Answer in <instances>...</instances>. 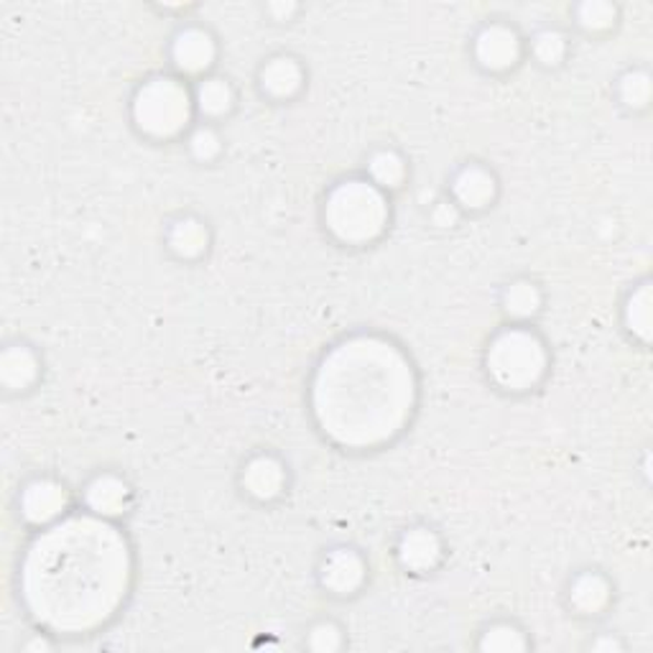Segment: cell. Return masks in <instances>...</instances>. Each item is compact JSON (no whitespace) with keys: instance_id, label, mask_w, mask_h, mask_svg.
Returning a JSON list of instances; mask_svg holds the SVG:
<instances>
[{"instance_id":"4316f807","label":"cell","mask_w":653,"mask_h":653,"mask_svg":"<svg viewBox=\"0 0 653 653\" xmlns=\"http://www.w3.org/2000/svg\"><path fill=\"white\" fill-rule=\"evenodd\" d=\"M309 646L314 651H335L340 649V631L333 623H319L312 628Z\"/></svg>"},{"instance_id":"e0dca14e","label":"cell","mask_w":653,"mask_h":653,"mask_svg":"<svg viewBox=\"0 0 653 653\" xmlns=\"http://www.w3.org/2000/svg\"><path fill=\"white\" fill-rule=\"evenodd\" d=\"M209 232L197 217H179L168 228V248L179 258H197L207 251Z\"/></svg>"},{"instance_id":"2e32d148","label":"cell","mask_w":653,"mask_h":653,"mask_svg":"<svg viewBox=\"0 0 653 653\" xmlns=\"http://www.w3.org/2000/svg\"><path fill=\"white\" fill-rule=\"evenodd\" d=\"M569 602L572 608L583 612V616H598L600 610H605V605L610 602L608 579L595 575V572H585V575H579L575 583H572Z\"/></svg>"},{"instance_id":"7402d4cb","label":"cell","mask_w":653,"mask_h":653,"mask_svg":"<svg viewBox=\"0 0 653 653\" xmlns=\"http://www.w3.org/2000/svg\"><path fill=\"white\" fill-rule=\"evenodd\" d=\"M531 52H534L538 64H544V67H556V64H562L564 56H567V39L556 29H544L534 36Z\"/></svg>"},{"instance_id":"4fadbf2b","label":"cell","mask_w":653,"mask_h":653,"mask_svg":"<svg viewBox=\"0 0 653 653\" xmlns=\"http://www.w3.org/2000/svg\"><path fill=\"white\" fill-rule=\"evenodd\" d=\"M304 72L292 56H273L261 69V90L273 100H289L302 90Z\"/></svg>"},{"instance_id":"8fae6325","label":"cell","mask_w":653,"mask_h":653,"mask_svg":"<svg viewBox=\"0 0 653 653\" xmlns=\"http://www.w3.org/2000/svg\"><path fill=\"white\" fill-rule=\"evenodd\" d=\"M498 184L493 172H488L486 166L470 164L455 176L453 195L459 207L467 209H482L496 199Z\"/></svg>"},{"instance_id":"8992f818","label":"cell","mask_w":653,"mask_h":653,"mask_svg":"<svg viewBox=\"0 0 653 653\" xmlns=\"http://www.w3.org/2000/svg\"><path fill=\"white\" fill-rule=\"evenodd\" d=\"M523 54L521 36L505 23H490L475 36V59L488 72H505L519 64Z\"/></svg>"},{"instance_id":"9c48e42d","label":"cell","mask_w":653,"mask_h":653,"mask_svg":"<svg viewBox=\"0 0 653 653\" xmlns=\"http://www.w3.org/2000/svg\"><path fill=\"white\" fill-rule=\"evenodd\" d=\"M319 577L329 592L352 595L366 579V562L352 549H335L322 562Z\"/></svg>"},{"instance_id":"603a6c76","label":"cell","mask_w":653,"mask_h":653,"mask_svg":"<svg viewBox=\"0 0 653 653\" xmlns=\"http://www.w3.org/2000/svg\"><path fill=\"white\" fill-rule=\"evenodd\" d=\"M625 317H628V327H631V333L639 335L641 340H649V333H651V292H649V284H641L639 292H633L631 302H628Z\"/></svg>"},{"instance_id":"ffe728a7","label":"cell","mask_w":653,"mask_h":653,"mask_svg":"<svg viewBox=\"0 0 653 653\" xmlns=\"http://www.w3.org/2000/svg\"><path fill=\"white\" fill-rule=\"evenodd\" d=\"M368 172H370V182H373L376 187H381L383 192L401 187V182L406 179V164H403V159L396 151H378L376 156L370 159Z\"/></svg>"},{"instance_id":"6da1fadb","label":"cell","mask_w":653,"mask_h":653,"mask_svg":"<svg viewBox=\"0 0 653 653\" xmlns=\"http://www.w3.org/2000/svg\"><path fill=\"white\" fill-rule=\"evenodd\" d=\"M131 554L126 538L100 519H75L39 536L23 567V598L39 623L90 631L126 598Z\"/></svg>"},{"instance_id":"52a82bcc","label":"cell","mask_w":653,"mask_h":653,"mask_svg":"<svg viewBox=\"0 0 653 653\" xmlns=\"http://www.w3.org/2000/svg\"><path fill=\"white\" fill-rule=\"evenodd\" d=\"M69 505V496L64 486L50 478H39L29 482L21 493V515L29 523H36V526H46L64 515Z\"/></svg>"},{"instance_id":"cb8c5ba5","label":"cell","mask_w":653,"mask_h":653,"mask_svg":"<svg viewBox=\"0 0 653 653\" xmlns=\"http://www.w3.org/2000/svg\"><path fill=\"white\" fill-rule=\"evenodd\" d=\"M618 19V8L610 3H600V0H592V3L577 6V23L587 31H605L610 29Z\"/></svg>"},{"instance_id":"ac0fdd59","label":"cell","mask_w":653,"mask_h":653,"mask_svg":"<svg viewBox=\"0 0 653 653\" xmlns=\"http://www.w3.org/2000/svg\"><path fill=\"white\" fill-rule=\"evenodd\" d=\"M236 105V92L228 79L222 77H207L202 79L195 90V108L207 118H222L228 116Z\"/></svg>"},{"instance_id":"7a4b0ae2","label":"cell","mask_w":653,"mask_h":653,"mask_svg":"<svg viewBox=\"0 0 653 653\" xmlns=\"http://www.w3.org/2000/svg\"><path fill=\"white\" fill-rule=\"evenodd\" d=\"M314 416L337 445L366 449L391 442L416 401L411 362L381 337H355L325 355L312 385Z\"/></svg>"},{"instance_id":"277c9868","label":"cell","mask_w":653,"mask_h":653,"mask_svg":"<svg viewBox=\"0 0 653 653\" xmlns=\"http://www.w3.org/2000/svg\"><path fill=\"white\" fill-rule=\"evenodd\" d=\"M486 368L490 381L503 391H529L546 373L544 342L523 327H508L488 345Z\"/></svg>"},{"instance_id":"3957f363","label":"cell","mask_w":653,"mask_h":653,"mask_svg":"<svg viewBox=\"0 0 653 653\" xmlns=\"http://www.w3.org/2000/svg\"><path fill=\"white\" fill-rule=\"evenodd\" d=\"M391 207L385 192L373 182L350 179L337 184L325 199V225L345 246H366L385 230Z\"/></svg>"},{"instance_id":"30bf717a","label":"cell","mask_w":653,"mask_h":653,"mask_svg":"<svg viewBox=\"0 0 653 653\" xmlns=\"http://www.w3.org/2000/svg\"><path fill=\"white\" fill-rule=\"evenodd\" d=\"M243 488L255 501H273L286 488V470L276 457L258 455L243 467Z\"/></svg>"},{"instance_id":"484cf974","label":"cell","mask_w":653,"mask_h":653,"mask_svg":"<svg viewBox=\"0 0 653 653\" xmlns=\"http://www.w3.org/2000/svg\"><path fill=\"white\" fill-rule=\"evenodd\" d=\"M220 149H222V141H220V135L215 133V128L202 126L189 135V151H192V156L199 161H213L217 153H220Z\"/></svg>"},{"instance_id":"ba28073f","label":"cell","mask_w":653,"mask_h":653,"mask_svg":"<svg viewBox=\"0 0 653 653\" xmlns=\"http://www.w3.org/2000/svg\"><path fill=\"white\" fill-rule=\"evenodd\" d=\"M217 56V44L209 31L199 26H187L174 36L172 62L184 75H202L213 67Z\"/></svg>"},{"instance_id":"d4e9b609","label":"cell","mask_w":653,"mask_h":653,"mask_svg":"<svg viewBox=\"0 0 653 653\" xmlns=\"http://www.w3.org/2000/svg\"><path fill=\"white\" fill-rule=\"evenodd\" d=\"M480 649L482 651H521L526 649V641H523V633L519 631V628L508 625V623H498L490 628V631H486V635H482L480 641Z\"/></svg>"},{"instance_id":"d6986e66","label":"cell","mask_w":653,"mask_h":653,"mask_svg":"<svg viewBox=\"0 0 653 653\" xmlns=\"http://www.w3.org/2000/svg\"><path fill=\"white\" fill-rule=\"evenodd\" d=\"M503 309L513 319H529L542 309V292L531 281H513L503 292Z\"/></svg>"},{"instance_id":"44dd1931","label":"cell","mask_w":653,"mask_h":653,"mask_svg":"<svg viewBox=\"0 0 653 653\" xmlns=\"http://www.w3.org/2000/svg\"><path fill=\"white\" fill-rule=\"evenodd\" d=\"M620 100L628 108L643 110L651 100V77L643 69H631L620 77Z\"/></svg>"},{"instance_id":"5b68a950","label":"cell","mask_w":653,"mask_h":653,"mask_svg":"<svg viewBox=\"0 0 653 653\" xmlns=\"http://www.w3.org/2000/svg\"><path fill=\"white\" fill-rule=\"evenodd\" d=\"M195 98L174 77H151L133 98V120L151 139H172L189 126Z\"/></svg>"},{"instance_id":"9a60e30c","label":"cell","mask_w":653,"mask_h":653,"mask_svg":"<svg viewBox=\"0 0 653 653\" xmlns=\"http://www.w3.org/2000/svg\"><path fill=\"white\" fill-rule=\"evenodd\" d=\"M39 376V360L26 345H11L0 358V378L11 391H26Z\"/></svg>"},{"instance_id":"5bb4252c","label":"cell","mask_w":653,"mask_h":653,"mask_svg":"<svg viewBox=\"0 0 653 653\" xmlns=\"http://www.w3.org/2000/svg\"><path fill=\"white\" fill-rule=\"evenodd\" d=\"M85 498L92 513L102 515V519H112V515L123 513L128 503H131V488L118 475H100L87 486Z\"/></svg>"},{"instance_id":"7c38bea8","label":"cell","mask_w":653,"mask_h":653,"mask_svg":"<svg viewBox=\"0 0 653 653\" xmlns=\"http://www.w3.org/2000/svg\"><path fill=\"white\" fill-rule=\"evenodd\" d=\"M399 562L411 572H429L442 559V542L429 529H411L399 542Z\"/></svg>"}]
</instances>
